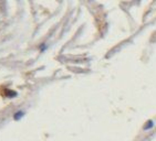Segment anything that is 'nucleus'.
I'll return each instance as SVG.
<instances>
[{"label":"nucleus","instance_id":"1","mask_svg":"<svg viewBox=\"0 0 156 141\" xmlns=\"http://www.w3.org/2000/svg\"><path fill=\"white\" fill-rule=\"evenodd\" d=\"M154 125H155V123H154V121H152V120H148V121L144 125L143 129L145 130V131H147V130H151V129L154 127Z\"/></svg>","mask_w":156,"mask_h":141},{"label":"nucleus","instance_id":"2","mask_svg":"<svg viewBox=\"0 0 156 141\" xmlns=\"http://www.w3.org/2000/svg\"><path fill=\"white\" fill-rule=\"evenodd\" d=\"M22 115H23V113H22V111H18V113L15 115V118H16V119H19L20 117H22Z\"/></svg>","mask_w":156,"mask_h":141}]
</instances>
